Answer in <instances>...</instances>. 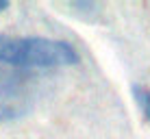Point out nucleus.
Masks as SVG:
<instances>
[{
	"label": "nucleus",
	"instance_id": "obj_4",
	"mask_svg": "<svg viewBox=\"0 0 150 139\" xmlns=\"http://www.w3.org/2000/svg\"><path fill=\"white\" fill-rule=\"evenodd\" d=\"M7 9H9V2H7V0H0V13L7 11Z\"/></svg>",
	"mask_w": 150,
	"mask_h": 139
},
{
	"label": "nucleus",
	"instance_id": "obj_1",
	"mask_svg": "<svg viewBox=\"0 0 150 139\" xmlns=\"http://www.w3.org/2000/svg\"><path fill=\"white\" fill-rule=\"evenodd\" d=\"M0 63L13 68H63L79 63L74 46L46 37L0 35Z\"/></svg>",
	"mask_w": 150,
	"mask_h": 139
},
{
	"label": "nucleus",
	"instance_id": "obj_3",
	"mask_svg": "<svg viewBox=\"0 0 150 139\" xmlns=\"http://www.w3.org/2000/svg\"><path fill=\"white\" fill-rule=\"evenodd\" d=\"M133 96H135V100H137V104H139V109L144 111V115L150 120V89H146V87H135L133 89Z\"/></svg>",
	"mask_w": 150,
	"mask_h": 139
},
{
	"label": "nucleus",
	"instance_id": "obj_2",
	"mask_svg": "<svg viewBox=\"0 0 150 139\" xmlns=\"http://www.w3.org/2000/svg\"><path fill=\"white\" fill-rule=\"evenodd\" d=\"M13 87H20V85L7 83V78H0V122L20 117L22 109L28 104L26 98L22 96V89H13Z\"/></svg>",
	"mask_w": 150,
	"mask_h": 139
}]
</instances>
